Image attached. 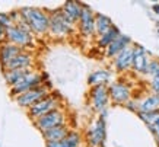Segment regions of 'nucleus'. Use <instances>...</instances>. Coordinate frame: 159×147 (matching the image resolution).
Masks as SVG:
<instances>
[{
    "label": "nucleus",
    "mask_w": 159,
    "mask_h": 147,
    "mask_svg": "<svg viewBox=\"0 0 159 147\" xmlns=\"http://www.w3.org/2000/svg\"><path fill=\"white\" fill-rule=\"evenodd\" d=\"M148 74H150L152 79H159V61L158 60H153V61L149 63V70H148Z\"/></svg>",
    "instance_id": "nucleus-25"
},
{
    "label": "nucleus",
    "mask_w": 159,
    "mask_h": 147,
    "mask_svg": "<svg viewBox=\"0 0 159 147\" xmlns=\"http://www.w3.org/2000/svg\"><path fill=\"white\" fill-rule=\"evenodd\" d=\"M44 134V138L47 143H53V141H60V140H64L70 134V130H69L67 125H61V127H56L53 130H48Z\"/></svg>",
    "instance_id": "nucleus-18"
},
{
    "label": "nucleus",
    "mask_w": 159,
    "mask_h": 147,
    "mask_svg": "<svg viewBox=\"0 0 159 147\" xmlns=\"http://www.w3.org/2000/svg\"><path fill=\"white\" fill-rule=\"evenodd\" d=\"M121 35V32L118 31V28L117 26H112V28L108 31V32L105 33V35H102V37H99L98 38V47L101 48H108L110 47V44H112L114 41H116L118 37Z\"/></svg>",
    "instance_id": "nucleus-22"
},
{
    "label": "nucleus",
    "mask_w": 159,
    "mask_h": 147,
    "mask_svg": "<svg viewBox=\"0 0 159 147\" xmlns=\"http://www.w3.org/2000/svg\"><path fill=\"white\" fill-rule=\"evenodd\" d=\"M35 125L43 131H48V130H53L56 127H61V125H66V114L64 111H61L60 108L53 109L51 112L43 115L41 118H38L35 121Z\"/></svg>",
    "instance_id": "nucleus-3"
},
{
    "label": "nucleus",
    "mask_w": 159,
    "mask_h": 147,
    "mask_svg": "<svg viewBox=\"0 0 159 147\" xmlns=\"http://www.w3.org/2000/svg\"><path fill=\"white\" fill-rule=\"evenodd\" d=\"M32 61H34L32 54L24 51L19 56H16L13 60H10L7 64H5V70H29Z\"/></svg>",
    "instance_id": "nucleus-12"
},
{
    "label": "nucleus",
    "mask_w": 159,
    "mask_h": 147,
    "mask_svg": "<svg viewBox=\"0 0 159 147\" xmlns=\"http://www.w3.org/2000/svg\"><path fill=\"white\" fill-rule=\"evenodd\" d=\"M159 111V96L150 95L139 102V112H153Z\"/></svg>",
    "instance_id": "nucleus-20"
},
{
    "label": "nucleus",
    "mask_w": 159,
    "mask_h": 147,
    "mask_svg": "<svg viewBox=\"0 0 159 147\" xmlns=\"http://www.w3.org/2000/svg\"><path fill=\"white\" fill-rule=\"evenodd\" d=\"M88 144L91 147H104L105 141V119L98 118L86 133Z\"/></svg>",
    "instance_id": "nucleus-7"
},
{
    "label": "nucleus",
    "mask_w": 159,
    "mask_h": 147,
    "mask_svg": "<svg viewBox=\"0 0 159 147\" xmlns=\"http://www.w3.org/2000/svg\"><path fill=\"white\" fill-rule=\"evenodd\" d=\"M43 80H44V77H41V74H38V73H28L19 83H16L15 86H12L10 95L15 96V98H18V96H20L22 93H25V92L41 86L43 85Z\"/></svg>",
    "instance_id": "nucleus-4"
},
{
    "label": "nucleus",
    "mask_w": 159,
    "mask_h": 147,
    "mask_svg": "<svg viewBox=\"0 0 159 147\" xmlns=\"http://www.w3.org/2000/svg\"><path fill=\"white\" fill-rule=\"evenodd\" d=\"M47 96H48V89L44 85H41V86H38V87H35V89H31V90H28V92L22 93L20 96H18V98H16V102H18L19 106L31 108V106H34L37 102L43 100L44 98H47Z\"/></svg>",
    "instance_id": "nucleus-6"
},
{
    "label": "nucleus",
    "mask_w": 159,
    "mask_h": 147,
    "mask_svg": "<svg viewBox=\"0 0 159 147\" xmlns=\"http://www.w3.org/2000/svg\"><path fill=\"white\" fill-rule=\"evenodd\" d=\"M156 138H158V141H159V131L156 133Z\"/></svg>",
    "instance_id": "nucleus-31"
},
{
    "label": "nucleus",
    "mask_w": 159,
    "mask_h": 147,
    "mask_svg": "<svg viewBox=\"0 0 159 147\" xmlns=\"http://www.w3.org/2000/svg\"><path fill=\"white\" fill-rule=\"evenodd\" d=\"M82 9L83 6L80 3H77V2H67V3L63 5L61 12L72 24H75V22H79V19H80Z\"/></svg>",
    "instance_id": "nucleus-16"
},
{
    "label": "nucleus",
    "mask_w": 159,
    "mask_h": 147,
    "mask_svg": "<svg viewBox=\"0 0 159 147\" xmlns=\"http://www.w3.org/2000/svg\"><path fill=\"white\" fill-rule=\"evenodd\" d=\"M114 25L111 22V19L108 16H104L101 13H97V19H95V28H97V33L99 37L105 35Z\"/></svg>",
    "instance_id": "nucleus-24"
},
{
    "label": "nucleus",
    "mask_w": 159,
    "mask_h": 147,
    "mask_svg": "<svg viewBox=\"0 0 159 147\" xmlns=\"http://www.w3.org/2000/svg\"><path fill=\"white\" fill-rule=\"evenodd\" d=\"M130 42H131V39L129 38L127 35H123V33H121L120 37L112 44H110V47L105 50V56L110 58H116L123 50H125L127 47H130Z\"/></svg>",
    "instance_id": "nucleus-15"
},
{
    "label": "nucleus",
    "mask_w": 159,
    "mask_h": 147,
    "mask_svg": "<svg viewBox=\"0 0 159 147\" xmlns=\"http://www.w3.org/2000/svg\"><path fill=\"white\" fill-rule=\"evenodd\" d=\"M153 10L156 12V13H159V5H155L153 6Z\"/></svg>",
    "instance_id": "nucleus-30"
},
{
    "label": "nucleus",
    "mask_w": 159,
    "mask_h": 147,
    "mask_svg": "<svg viewBox=\"0 0 159 147\" xmlns=\"http://www.w3.org/2000/svg\"><path fill=\"white\" fill-rule=\"evenodd\" d=\"M152 125H153V127L156 128V133H158V131H159V117H158V118H156V119H155V121H153V124H152Z\"/></svg>",
    "instance_id": "nucleus-29"
},
{
    "label": "nucleus",
    "mask_w": 159,
    "mask_h": 147,
    "mask_svg": "<svg viewBox=\"0 0 159 147\" xmlns=\"http://www.w3.org/2000/svg\"><path fill=\"white\" fill-rule=\"evenodd\" d=\"M20 52H24V48L13 45L10 42H5L3 45H0V60L3 63V66L7 64L10 60H13L16 56H19Z\"/></svg>",
    "instance_id": "nucleus-17"
},
{
    "label": "nucleus",
    "mask_w": 159,
    "mask_h": 147,
    "mask_svg": "<svg viewBox=\"0 0 159 147\" xmlns=\"http://www.w3.org/2000/svg\"><path fill=\"white\" fill-rule=\"evenodd\" d=\"M58 106H60V99L48 95L47 98H44L43 100L37 102L34 106L29 108V117L34 119V121H37V119L41 118L43 115L51 112L53 109H57Z\"/></svg>",
    "instance_id": "nucleus-5"
},
{
    "label": "nucleus",
    "mask_w": 159,
    "mask_h": 147,
    "mask_svg": "<svg viewBox=\"0 0 159 147\" xmlns=\"http://www.w3.org/2000/svg\"><path fill=\"white\" fill-rule=\"evenodd\" d=\"M80 141H82L80 134L77 133V131H70V134L64 140L47 143V147H79L80 146Z\"/></svg>",
    "instance_id": "nucleus-19"
},
{
    "label": "nucleus",
    "mask_w": 159,
    "mask_h": 147,
    "mask_svg": "<svg viewBox=\"0 0 159 147\" xmlns=\"http://www.w3.org/2000/svg\"><path fill=\"white\" fill-rule=\"evenodd\" d=\"M5 41H7V29L0 25V45H3Z\"/></svg>",
    "instance_id": "nucleus-27"
},
{
    "label": "nucleus",
    "mask_w": 159,
    "mask_h": 147,
    "mask_svg": "<svg viewBox=\"0 0 159 147\" xmlns=\"http://www.w3.org/2000/svg\"><path fill=\"white\" fill-rule=\"evenodd\" d=\"M28 73H31V71L29 70H5L3 76H5L6 83L12 87V86H15L16 83H19Z\"/></svg>",
    "instance_id": "nucleus-23"
},
{
    "label": "nucleus",
    "mask_w": 159,
    "mask_h": 147,
    "mask_svg": "<svg viewBox=\"0 0 159 147\" xmlns=\"http://www.w3.org/2000/svg\"><path fill=\"white\" fill-rule=\"evenodd\" d=\"M133 52H134V48L127 47L114 58V67L117 70L125 71L131 69V66H133Z\"/></svg>",
    "instance_id": "nucleus-14"
},
{
    "label": "nucleus",
    "mask_w": 159,
    "mask_h": 147,
    "mask_svg": "<svg viewBox=\"0 0 159 147\" xmlns=\"http://www.w3.org/2000/svg\"><path fill=\"white\" fill-rule=\"evenodd\" d=\"M108 93H110V98L112 102H116V104H127L129 100H130V87L129 86H125L124 83H121V82H114V83H111L110 87H108Z\"/></svg>",
    "instance_id": "nucleus-10"
},
{
    "label": "nucleus",
    "mask_w": 159,
    "mask_h": 147,
    "mask_svg": "<svg viewBox=\"0 0 159 147\" xmlns=\"http://www.w3.org/2000/svg\"><path fill=\"white\" fill-rule=\"evenodd\" d=\"M19 12L32 32L38 35L50 32V15H47L44 10L37 7H20Z\"/></svg>",
    "instance_id": "nucleus-1"
},
{
    "label": "nucleus",
    "mask_w": 159,
    "mask_h": 147,
    "mask_svg": "<svg viewBox=\"0 0 159 147\" xmlns=\"http://www.w3.org/2000/svg\"><path fill=\"white\" fill-rule=\"evenodd\" d=\"M108 100H110V93H108V87L105 85L92 87L91 102H92V106L97 109V111L101 112L102 109H105L107 105H108Z\"/></svg>",
    "instance_id": "nucleus-11"
},
{
    "label": "nucleus",
    "mask_w": 159,
    "mask_h": 147,
    "mask_svg": "<svg viewBox=\"0 0 159 147\" xmlns=\"http://www.w3.org/2000/svg\"><path fill=\"white\" fill-rule=\"evenodd\" d=\"M95 19H97V13H93L91 7L83 6L82 15L79 19V28H80V32L83 37H92L93 33H97Z\"/></svg>",
    "instance_id": "nucleus-9"
},
{
    "label": "nucleus",
    "mask_w": 159,
    "mask_h": 147,
    "mask_svg": "<svg viewBox=\"0 0 159 147\" xmlns=\"http://www.w3.org/2000/svg\"><path fill=\"white\" fill-rule=\"evenodd\" d=\"M73 31V24L63 15L61 9L53 10L50 13V33L63 38Z\"/></svg>",
    "instance_id": "nucleus-2"
},
{
    "label": "nucleus",
    "mask_w": 159,
    "mask_h": 147,
    "mask_svg": "<svg viewBox=\"0 0 159 147\" xmlns=\"http://www.w3.org/2000/svg\"><path fill=\"white\" fill-rule=\"evenodd\" d=\"M32 33H28L19 29L16 25L7 28V42L18 45L20 48H26V47H32Z\"/></svg>",
    "instance_id": "nucleus-8"
},
{
    "label": "nucleus",
    "mask_w": 159,
    "mask_h": 147,
    "mask_svg": "<svg viewBox=\"0 0 159 147\" xmlns=\"http://www.w3.org/2000/svg\"><path fill=\"white\" fill-rule=\"evenodd\" d=\"M0 25L3 26V28H10V26H13V20L10 18V15H6V13H2L0 12Z\"/></svg>",
    "instance_id": "nucleus-26"
},
{
    "label": "nucleus",
    "mask_w": 159,
    "mask_h": 147,
    "mask_svg": "<svg viewBox=\"0 0 159 147\" xmlns=\"http://www.w3.org/2000/svg\"><path fill=\"white\" fill-rule=\"evenodd\" d=\"M150 87H152L155 95L159 96V79H152V82H150Z\"/></svg>",
    "instance_id": "nucleus-28"
},
{
    "label": "nucleus",
    "mask_w": 159,
    "mask_h": 147,
    "mask_svg": "<svg viewBox=\"0 0 159 147\" xmlns=\"http://www.w3.org/2000/svg\"><path fill=\"white\" fill-rule=\"evenodd\" d=\"M111 79V73L108 70H97L91 73L89 77H88V83L91 86H101V85H105L107 82Z\"/></svg>",
    "instance_id": "nucleus-21"
},
{
    "label": "nucleus",
    "mask_w": 159,
    "mask_h": 147,
    "mask_svg": "<svg viewBox=\"0 0 159 147\" xmlns=\"http://www.w3.org/2000/svg\"><path fill=\"white\" fill-rule=\"evenodd\" d=\"M134 52H133V69H134L137 73H143V74H148V70H149V60H148V56H146L145 48L136 45Z\"/></svg>",
    "instance_id": "nucleus-13"
}]
</instances>
